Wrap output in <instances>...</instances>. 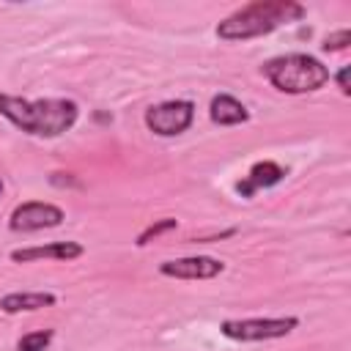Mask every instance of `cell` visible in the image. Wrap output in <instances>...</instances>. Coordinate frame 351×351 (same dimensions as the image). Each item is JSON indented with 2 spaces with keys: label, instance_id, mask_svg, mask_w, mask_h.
<instances>
[{
  "label": "cell",
  "instance_id": "cell-1",
  "mask_svg": "<svg viewBox=\"0 0 351 351\" xmlns=\"http://www.w3.org/2000/svg\"><path fill=\"white\" fill-rule=\"evenodd\" d=\"M0 115L33 137H60L77 123L80 107L71 99H22L0 93Z\"/></svg>",
  "mask_w": 351,
  "mask_h": 351
},
{
  "label": "cell",
  "instance_id": "cell-2",
  "mask_svg": "<svg viewBox=\"0 0 351 351\" xmlns=\"http://www.w3.org/2000/svg\"><path fill=\"white\" fill-rule=\"evenodd\" d=\"M304 14V5L296 0H255L222 19L217 25V36L222 41H247L255 36H266L288 22H296Z\"/></svg>",
  "mask_w": 351,
  "mask_h": 351
},
{
  "label": "cell",
  "instance_id": "cell-3",
  "mask_svg": "<svg viewBox=\"0 0 351 351\" xmlns=\"http://www.w3.org/2000/svg\"><path fill=\"white\" fill-rule=\"evenodd\" d=\"M263 74L266 80L282 90V93H313L318 88H324L329 82V69L304 52H291V55H280L263 63Z\"/></svg>",
  "mask_w": 351,
  "mask_h": 351
},
{
  "label": "cell",
  "instance_id": "cell-4",
  "mask_svg": "<svg viewBox=\"0 0 351 351\" xmlns=\"http://www.w3.org/2000/svg\"><path fill=\"white\" fill-rule=\"evenodd\" d=\"M299 318L288 315V318H241V321H222L219 332L230 340H241V343H255V340H274V337H285L296 329Z\"/></svg>",
  "mask_w": 351,
  "mask_h": 351
},
{
  "label": "cell",
  "instance_id": "cell-5",
  "mask_svg": "<svg viewBox=\"0 0 351 351\" xmlns=\"http://www.w3.org/2000/svg\"><path fill=\"white\" fill-rule=\"evenodd\" d=\"M195 121V104L186 99H173V101H162L145 110V126L159 134V137H176L181 132H186Z\"/></svg>",
  "mask_w": 351,
  "mask_h": 351
},
{
  "label": "cell",
  "instance_id": "cell-6",
  "mask_svg": "<svg viewBox=\"0 0 351 351\" xmlns=\"http://www.w3.org/2000/svg\"><path fill=\"white\" fill-rule=\"evenodd\" d=\"M60 222H63V208H58L55 203L30 200L11 211L8 228L16 233H33V230H44V228H58Z\"/></svg>",
  "mask_w": 351,
  "mask_h": 351
},
{
  "label": "cell",
  "instance_id": "cell-7",
  "mask_svg": "<svg viewBox=\"0 0 351 351\" xmlns=\"http://www.w3.org/2000/svg\"><path fill=\"white\" fill-rule=\"evenodd\" d=\"M159 271L165 277H176V280H211L225 271V263L211 255H189V258L165 261L159 266Z\"/></svg>",
  "mask_w": 351,
  "mask_h": 351
},
{
  "label": "cell",
  "instance_id": "cell-8",
  "mask_svg": "<svg viewBox=\"0 0 351 351\" xmlns=\"http://www.w3.org/2000/svg\"><path fill=\"white\" fill-rule=\"evenodd\" d=\"M85 252L82 244L77 241H52V244H41V247H25V250H14L11 261L16 263H30V261H41V258H52V261H74Z\"/></svg>",
  "mask_w": 351,
  "mask_h": 351
},
{
  "label": "cell",
  "instance_id": "cell-9",
  "mask_svg": "<svg viewBox=\"0 0 351 351\" xmlns=\"http://www.w3.org/2000/svg\"><path fill=\"white\" fill-rule=\"evenodd\" d=\"M55 302H58L55 293H47V291H14V293H5L0 299V310L14 315V313H30V310L52 307Z\"/></svg>",
  "mask_w": 351,
  "mask_h": 351
},
{
  "label": "cell",
  "instance_id": "cell-10",
  "mask_svg": "<svg viewBox=\"0 0 351 351\" xmlns=\"http://www.w3.org/2000/svg\"><path fill=\"white\" fill-rule=\"evenodd\" d=\"M285 178V170L277 165V162H255L247 173V178L239 184V192L244 197H250L255 189H266V186H274Z\"/></svg>",
  "mask_w": 351,
  "mask_h": 351
},
{
  "label": "cell",
  "instance_id": "cell-11",
  "mask_svg": "<svg viewBox=\"0 0 351 351\" xmlns=\"http://www.w3.org/2000/svg\"><path fill=\"white\" fill-rule=\"evenodd\" d=\"M208 115H211V121L219 123V126H236V123H244V121L250 118L247 107H244L239 99L228 96V93H219V96L211 99Z\"/></svg>",
  "mask_w": 351,
  "mask_h": 351
},
{
  "label": "cell",
  "instance_id": "cell-12",
  "mask_svg": "<svg viewBox=\"0 0 351 351\" xmlns=\"http://www.w3.org/2000/svg\"><path fill=\"white\" fill-rule=\"evenodd\" d=\"M55 332L52 329H38V332H27L19 337L16 343V351H44L49 343H52Z\"/></svg>",
  "mask_w": 351,
  "mask_h": 351
},
{
  "label": "cell",
  "instance_id": "cell-13",
  "mask_svg": "<svg viewBox=\"0 0 351 351\" xmlns=\"http://www.w3.org/2000/svg\"><path fill=\"white\" fill-rule=\"evenodd\" d=\"M173 228H176V219H173V217H165V219H159V222L148 225V228L137 236V247H145L151 239H156V236H162L165 230H173Z\"/></svg>",
  "mask_w": 351,
  "mask_h": 351
},
{
  "label": "cell",
  "instance_id": "cell-14",
  "mask_svg": "<svg viewBox=\"0 0 351 351\" xmlns=\"http://www.w3.org/2000/svg\"><path fill=\"white\" fill-rule=\"evenodd\" d=\"M351 44V30H337V33H332V36H326V41H324V49L326 52H340V49H346Z\"/></svg>",
  "mask_w": 351,
  "mask_h": 351
},
{
  "label": "cell",
  "instance_id": "cell-15",
  "mask_svg": "<svg viewBox=\"0 0 351 351\" xmlns=\"http://www.w3.org/2000/svg\"><path fill=\"white\" fill-rule=\"evenodd\" d=\"M335 80H337L340 93H343V96H348V93H351V88H348V66H343V69L337 71V77H335Z\"/></svg>",
  "mask_w": 351,
  "mask_h": 351
},
{
  "label": "cell",
  "instance_id": "cell-16",
  "mask_svg": "<svg viewBox=\"0 0 351 351\" xmlns=\"http://www.w3.org/2000/svg\"><path fill=\"white\" fill-rule=\"evenodd\" d=\"M0 192H3V181H0Z\"/></svg>",
  "mask_w": 351,
  "mask_h": 351
}]
</instances>
